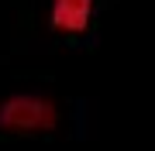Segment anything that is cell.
<instances>
[{"label":"cell","instance_id":"1","mask_svg":"<svg viewBox=\"0 0 155 151\" xmlns=\"http://www.w3.org/2000/svg\"><path fill=\"white\" fill-rule=\"evenodd\" d=\"M59 124V110L45 96H11L0 103V127L17 131V134H38L52 131Z\"/></svg>","mask_w":155,"mask_h":151},{"label":"cell","instance_id":"2","mask_svg":"<svg viewBox=\"0 0 155 151\" xmlns=\"http://www.w3.org/2000/svg\"><path fill=\"white\" fill-rule=\"evenodd\" d=\"M93 17V0H52V28L62 34H83Z\"/></svg>","mask_w":155,"mask_h":151}]
</instances>
